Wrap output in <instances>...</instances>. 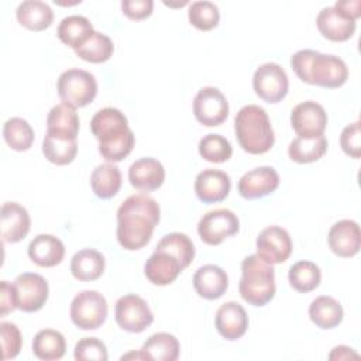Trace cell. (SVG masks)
Listing matches in <instances>:
<instances>
[{
    "instance_id": "17",
    "label": "cell",
    "mask_w": 361,
    "mask_h": 361,
    "mask_svg": "<svg viewBox=\"0 0 361 361\" xmlns=\"http://www.w3.org/2000/svg\"><path fill=\"white\" fill-rule=\"evenodd\" d=\"M327 243L330 250L337 257H354L361 247V233L358 223L348 219L336 221L329 230Z\"/></svg>"
},
{
    "instance_id": "31",
    "label": "cell",
    "mask_w": 361,
    "mask_h": 361,
    "mask_svg": "<svg viewBox=\"0 0 361 361\" xmlns=\"http://www.w3.org/2000/svg\"><path fill=\"white\" fill-rule=\"evenodd\" d=\"M66 341L61 331L54 329L39 330L32 340V353L44 361L59 360L65 355Z\"/></svg>"
},
{
    "instance_id": "40",
    "label": "cell",
    "mask_w": 361,
    "mask_h": 361,
    "mask_svg": "<svg viewBox=\"0 0 361 361\" xmlns=\"http://www.w3.org/2000/svg\"><path fill=\"white\" fill-rule=\"evenodd\" d=\"M189 23L200 30V31H210L217 27L220 21L219 7L212 1H193L188 10Z\"/></svg>"
},
{
    "instance_id": "47",
    "label": "cell",
    "mask_w": 361,
    "mask_h": 361,
    "mask_svg": "<svg viewBox=\"0 0 361 361\" xmlns=\"http://www.w3.org/2000/svg\"><path fill=\"white\" fill-rule=\"evenodd\" d=\"M348 358H358V354L353 351V348L347 345H337L329 354V360H348Z\"/></svg>"
},
{
    "instance_id": "5",
    "label": "cell",
    "mask_w": 361,
    "mask_h": 361,
    "mask_svg": "<svg viewBox=\"0 0 361 361\" xmlns=\"http://www.w3.org/2000/svg\"><path fill=\"white\" fill-rule=\"evenodd\" d=\"M241 298L257 307L265 306L275 296V271L257 254L248 255L241 262V279L238 283Z\"/></svg>"
},
{
    "instance_id": "3",
    "label": "cell",
    "mask_w": 361,
    "mask_h": 361,
    "mask_svg": "<svg viewBox=\"0 0 361 361\" xmlns=\"http://www.w3.org/2000/svg\"><path fill=\"white\" fill-rule=\"evenodd\" d=\"M290 66L302 82L327 89H337L348 79V68L341 58L313 49L295 52Z\"/></svg>"
},
{
    "instance_id": "23",
    "label": "cell",
    "mask_w": 361,
    "mask_h": 361,
    "mask_svg": "<svg viewBox=\"0 0 361 361\" xmlns=\"http://www.w3.org/2000/svg\"><path fill=\"white\" fill-rule=\"evenodd\" d=\"M183 271L182 264L173 255L165 251H154L144 265V274L147 279L158 286L172 283Z\"/></svg>"
},
{
    "instance_id": "37",
    "label": "cell",
    "mask_w": 361,
    "mask_h": 361,
    "mask_svg": "<svg viewBox=\"0 0 361 361\" xmlns=\"http://www.w3.org/2000/svg\"><path fill=\"white\" fill-rule=\"evenodd\" d=\"M114 52V45L110 37L106 34L94 31L90 38L78 49H75V54L90 63H102L111 58Z\"/></svg>"
},
{
    "instance_id": "16",
    "label": "cell",
    "mask_w": 361,
    "mask_h": 361,
    "mask_svg": "<svg viewBox=\"0 0 361 361\" xmlns=\"http://www.w3.org/2000/svg\"><path fill=\"white\" fill-rule=\"evenodd\" d=\"M279 186V175L272 166H258L245 172L238 183L237 190L244 199L264 197L276 190Z\"/></svg>"
},
{
    "instance_id": "36",
    "label": "cell",
    "mask_w": 361,
    "mask_h": 361,
    "mask_svg": "<svg viewBox=\"0 0 361 361\" xmlns=\"http://www.w3.org/2000/svg\"><path fill=\"white\" fill-rule=\"evenodd\" d=\"M3 137L11 149L21 152L31 148L34 142V130L27 120L11 117L3 126Z\"/></svg>"
},
{
    "instance_id": "39",
    "label": "cell",
    "mask_w": 361,
    "mask_h": 361,
    "mask_svg": "<svg viewBox=\"0 0 361 361\" xmlns=\"http://www.w3.org/2000/svg\"><path fill=\"white\" fill-rule=\"evenodd\" d=\"M199 154L203 159L213 162V164H221L231 158L233 155V147L228 142L227 138H224L220 134H207L199 141Z\"/></svg>"
},
{
    "instance_id": "38",
    "label": "cell",
    "mask_w": 361,
    "mask_h": 361,
    "mask_svg": "<svg viewBox=\"0 0 361 361\" xmlns=\"http://www.w3.org/2000/svg\"><path fill=\"white\" fill-rule=\"evenodd\" d=\"M157 251H165L179 259L183 269L190 265L195 258V245L192 240L183 233H169L164 235L157 247Z\"/></svg>"
},
{
    "instance_id": "9",
    "label": "cell",
    "mask_w": 361,
    "mask_h": 361,
    "mask_svg": "<svg viewBox=\"0 0 361 361\" xmlns=\"http://www.w3.org/2000/svg\"><path fill=\"white\" fill-rule=\"evenodd\" d=\"M240 220L237 214L228 209L210 210L202 216L197 223V234L207 245H219L226 238L237 234Z\"/></svg>"
},
{
    "instance_id": "6",
    "label": "cell",
    "mask_w": 361,
    "mask_h": 361,
    "mask_svg": "<svg viewBox=\"0 0 361 361\" xmlns=\"http://www.w3.org/2000/svg\"><path fill=\"white\" fill-rule=\"evenodd\" d=\"M56 90L62 103L75 109L85 107L94 100L97 94V82L90 72L72 68L59 75Z\"/></svg>"
},
{
    "instance_id": "13",
    "label": "cell",
    "mask_w": 361,
    "mask_h": 361,
    "mask_svg": "<svg viewBox=\"0 0 361 361\" xmlns=\"http://www.w3.org/2000/svg\"><path fill=\"white\" fill-rule=\"evenodd\" d=\"M290 124L298 137L312 138L324 134L327 113L322 104L306 100L296 104L290 113Z\"/></svg>"
},
{
    "instance_id": "44",
    "label": "cell",
    "mask_w": 361,
    "mask_h": 361,
    "mask_svg": "<svg viewBox=\"0 0 361 361\" xmlns=\"http://www.w3.org/2000/svg\"><path fill=\"white\" fill-rule=\"evenodd\" d=\"M154 1L152 0H123L121 10L126 17L134 21L144 20L152 14Z\"/></svg>"
},
{
    "instance_id": "30",
    "label": "cell",
    "mask_w": 361,
    "mask_h": 361,
    "mask_svg": "<svg viewBox=\"0 0 361 361\" xmlns=\"http://www.w3.org/2000/svg\"><path fill=\"white\" fill-rule=\"evenodd\" d=\"M90 186L93 193L100 199L116 196L121 188V172L110 162L97 165L90 175Z\"/></svg>"
},
{
    "instance_id": "45",
    "label": "cell",
    "mask_w": 361,
    "mask_h": 361,
    "mask_svg": "<svg viewBox=\"0 0 361 361\" xmlns=\"http://www.w3.org/2000/svg\"><path fill=\"white\" fill-rule=\"evenodd\" d=\"M14 309H17L14 286L7 281H1L0 282V314L6 316Z\"/></svg>"
},
{
    "instance_id": "7",
    "label": "cell",
    "mask_w": 361,
    "mask_h": 361,
    "mask_svg": "<svg viewBox=\"0 0 361 361\" xmlns=\"http://www.w3.org/2000/svg\"><path fill=\"white\" fill-rule=\"evenodd\" d=\"M107 300L97 290H82L71 302L72 323L80 330H96L107 319Z\"/></svg>"
},
{
    "instance_id": "24",
    "label": "cell",
    "mask_w": 361,
    "mask_h": 361,
    "mask_svg": "<svg viewBox=\"0 0 361 361\" xmlns=\"http://www.w3.org/2000/svg\"><path fill=\"white\" fill-rule=\"evenodd\" d=\"M30 259L39 267H55L65 257L63 243L52 234H39L28 245Z\"/></svg>"
},
{
    "instance_id": "19",
    "label": "cell",
    "mask_w": 361,
    "mask_h": 361,
    "mask_svg": "<svg viewBox=\"0 0 361 361\" xmlns=\"http://www.w3.org/2000/svg\"><path fill=\"white\" fill-rule=\"evenodd\" d=\"M214 324L223 338L234 341L245 334L248 329V316L240 303L231 300L223 303L217 309Z\"/></svg>"
},
{
    "instance_id": "12",
    "label": "cell",
    "mask_w": 361,
    "mask_h": 361,
    "mask_svg": "<svg viewBox=\"0 0 361 361\" xmlns=\"http://www.w3.org/2000/svg\"><path fill=\"white\" fill-rule=\"evenodd\" d=\"M193 114L203 126H220L228 116V102L217 87H202L193 99Z\"/></svg>"
},
{
    "instance_id": "1",
    "label": "cell",
    "mask_w": 361,
    "mask_h": 361,
    "mask_svg": "<svg viewBox=\"0 0 361 361\" xmlns=\"http://www.w3.org/2000/svg\"><path fill=\"white\" fill-rule=\"evenodd\" d=\"M161 209L157 200L148 195L128 196L117 210V241L128 251L145 247L159 223Z\"/></svg>"
},
{
    "instance_id": "25",
    "label": "cell",
    "mask_w": 361,
    "mask_h": 361,
    "mask_svg": "<svg viewBox=\"0 0 361 361\" xmlns=\"http://www.w3.org/2000/svg\"><path fill=\"white\" fill-rule=\"evenodd\" d=\"M78 133L79 117L75 107L66 103H59L49 110L47 116V134L76 140Z\"/></svg>"
},
{
    "instance_id": "41",
    "label": "cell",
    "mask_w": 361,
    "mask_h": 361,
    "mask_svg": "<svg viewBox=\"0 0 361 361\" xmlns=\"http://www.w3.org/2000/svg\"><path fill=\"white\" fill-rule=\"evenodd\" d=\"M73 357L78 361H106L109 358L104 343L96 337L80 338L75 345Z\"/></svg>"
},
{
    "instance_id": "14",
    "label": "cell",
    "mask_w": 361,
    "mask_h": 361,
    "mask_svg": "<svg viewBox=\"0 0 361 361\" xmlns=\"http://www.w3.org/2000/svg\"><path fill=\"white\" fill-rule=\"evenodd\" d=\"M257 255L268 264H282L292 254L289 233L279 226L265 227L257 237Z\"/></svg>"
},
{
    "instance_id": "35",
    "label": "cell",
    "mask_w": 361,
    "mask_h": 361,
    "mask_svg": "<svg viewBox=\"0 0 361 361\" xmlns=\"http://www.w3.org/2000/svg\"><path fill=\"white\" fill-rule=\"evenodd\" d=\"M288 279L296 292L307 293L320 285L322 272L320 268L312 261H298L289 268Z\"/></svg>"
},
{
    "instance_id": "15",
    "label": "cell",
    "mask_w": 361,
    "mask_h": 361,
    "mask_svg": "<svg viewBox=\"0 0 361 361\" xmlns=\"http://www.w3.org/2000/svg\"><path fill=\"white\" fill-rule=\"evenodd\" d=\"M355 18L336 6L324 7L316 17V25L320 34L334 42L350 39L355 31Z\"/></svg>"
},
{
    "instance_id": "28",
    "label": "cell",
    "mask_w": 361,
    "mask_h": 361,
    "mask_svg": "<svg viewBox=\"0 0 361 361\" xmlns=\"http://www.w3.org/2000/svg\"><path fill=\"white\" fill-rule=\"evenodd\" d=\"M343 306L331 296H317L309 306L310 320L323 330L337 327L343 322Z\"/></svg>"
},
{
    "instance_id": "2",
    "label": "cell",
    "mask_w": 361,
    "mask_h": 361,
    "mask_svg": "<svg viewBox=\"0 0 361 361\" xmlns=\"http://www.w3.org/2000/svg\"><path fill=\"white\" fill-rule=\"evenodd\" d=\"M90 131L99 141V152L109 162L123 161L134 148L135 137L127 117L118 109L104 107L90 120Z\"/></svg>"
},
{
    "instance_id": "34",
    "label": "cell",
    "mask_w": 361,
    "mask_h": 361,
    "mask_svg": "<svg viewBox=\"0 0 361 361\" xmlns=\"http://www.w3.org/2000/svg\"><path fill=\"white\" fill-rule=\"evenodd\" d=\"M42 154L55 165H68L76 158L78 142L75 138L45 134L42 140Z\"/></svg>"
},
{
    "instance_id": "48",
    "label": "cell",
    "mask_w": 361,
    "mask_h": 361,
    "mask_svg": "<svg viewBox=\"0 0 361 361\" xmlns=\"http://www.w3.org/2000/svg\"><path fill=\"white\" fill-rule=\"evenodd\" d=\"M130 358H135V360H145V355H144V353L140 350L138 353H128V354H126V355H123L121 357V360H130Z\"/></svg>"
},
{
    "instance_id": "20",
    "label": "cell",
    "mask_w": 361,
    "mask_h": 361,
    "mask_svg": "<svg viewBox=\"0 0 361 361\" xmlns=\"http://www.w3.org/2000/svg\"><path fill=\"white\" fill-rule=\"evenodd\" d=\"M3 243H18L30 231L31 219L25 207L16 202H6L0 214Z\"/></svg>"
},
{
    "instance_id": "32",
    "label": "cell",
    "mask_w": 361,
    "mask_h": 361,
    "mask_svg": "<svg viewBox=\"0 0 361 361\" xmlns=\"http://www.w3.org/2000/svg\"><path fill=\"white\" fill-rule=\"evenodd\" d=\"M141 351L145 355V360L157 361H175L179 357L180 345L178 338L173 334L161 331L152 334L142 345Z\"/></svg>"
},
{
    "instance_id": "27",
    "label": "cell",
    "mask_w": 361,
    "mask_h": 361,
    "mask_svg": "<svg viewBox=\"0 0 361 361\" xmlns=\"http://www.w3.org/2000/svg\"><path fill=\"white\" fill-rule=\"evenodd\" d=\"M17 21L31 30V31H44L54 21L52 8L39 0H25L18 4L16 10Z\"/></svg>"
},
{
    "instance_id": "21",
    "label": "cell",
    "mask_w": 361,
    "mask_h": 361,
    "mask_svg": "<svg viewBox=\"0 0 361 361\" xmlns=\"http://www.w3.org/2000/svg\"><path fill=\"white\" fill-rule=\"evenodd\" d=\"M128 180L141 192L157 190L165 180L164 165L155 158H140L128 168Z\"/></svg>"
},
{
    "instance_id": "29",
    "label": "cell",
    "mask_w": 361,
    "mask_h": 361,
    "mask_svg": "<svg viewBox=\"0 0 361 361\" xmlns=\"http://www.w3.org/2000/svg\"><path fill=\"white\" fill-rule=\"evenodd\" d=\"M93 32L94 30L92 23L85 16H79V14H72L62 18L56 30L58 38L65 45L73 49H78L79 47H82Z\"/></svg>"
},
{
    "instance_id": "18",
    "label": "cell",
    "mask_w": 361,
    "mask_h": 361,
    "mask_svg": "<svg viewBox=\"0 0 361 361\" xmlns=\"http://www.w3.org/2000/svg\"><path fill=\"white\" fill-rule=\"evenodd\" d=\"M231 188L230 176L220 169H203L195 179V192L200 202L212 204L224 200Z\"/></svg>"
},
{
    "instance_id": "46",
    "label": "cell",
    "mask_w": 361,
    "mask_h": 361,
    "mask_svg": "<svg viewBox=\"0 0 361 361\" xmlns=\"http://www.w3.org/2000/svg\"><path fill=\"white\" fill-rule=\"evenodd\" d=\"M336 7H338L340 10L345 11L347 14H350L351 17H354L355 20L360 18L361 16V11H360V0H343V1H336L334 4Z\"/></svg>"
},
{
    "instance_id": "4",
    "label": "cell",
    "mask_w": 361,
    "mask_h": 361,
    "mask_svg": "<svg viewBox=\"0 0 361 361\" xmlns=\"http://www.w3.org/2000/svg\"><path fill=\"white\" fill-rule=\"evenodd\" d=\"M234 131L240 147L252 155L268 152L275 142L268 114L257 104H248L238 110L234 118Z\"/></svg>"
},
{
    "instance_id": "22",
    "label": "cell",
    "mask_w": 361,
    "mask_h": 361,
    "mask_svg": "<svg viewBox=\"0 0 361 361\" xmlns=\"http://www.w3.org/2000/svg\"><path fill=\"white\" fill-rule=\"evenodd\" d=\"M192 282L196 293L207 300L221 298L228 288V276L226 271L213 264L200 267L195 272Z\"/></svg>"
},
{
    "instance_id": "43",
    "label": "cell",
    "mask_w": 361,
    "mask_h": 361,
    "mask_svg": "<svg viewBox=\"0 0 361 361\" xmlns=\"http://www.w3.org/2000/svg\"><path fill=\"white\" fill-rule=\"evenodd\" d=\"M341 149L351 158L358 159L361 155V130L360 121H354L345 126L340 135Z\"/></svg>"
},
{
    "instance_id": "11",
    "label": "cell",
    "mask_w": 361,
    "mask_h": 361,
    "mask_svg": "<svg viewBox=\"0 0 361 361\" xmlns=\"http://www.w3.org/2000/svg\"><path fill=\"white\" fill-rule=\"evenodd\" d=\"M13 286L16 292L17 309L23 312H38L48 300V282L39 274L23 272L14 279Z\"/></svg>"
},
{
    "instance_id": "42",
    "label": "cell",
    "mask_w": 361,
    "mask_h": 361,
    "mask_svg": "<svg viewBox=\"0 0 361 361\" xmlns=\"http://www.w3.org/2000/svg\"><path fill=\"white\" fill-rule=\"evenodd\" d=\"M0 334H1L3 360L16 358L23 345V337L18 327L11 322H1Z\"/></svg>"
},
{
    "instance_id": "26",
    "label": "cell",
    "mask_w": 361,
    "mask_h": 361,
    "mask_svg": "<svg viewBox=\"0 0 361 361\" xmlns=\"http://www.w3.org/2000/svg\"><path fill=\"white\" fill-rule=\"evenodd\" d=\"M106 261L102 252L93 248H83L71 259V272L73 278L82 282L96 281L104 272Z\"/></svg>"
},
{
    "instance_id": "10",
    "label": "cell",
    "mask_w": 361,
    "mask_h": 361,
    "mask_svg": "<svg viewBox=\"0 0 361 361\" xmlns=\"http://www.w3.org/2000/svg\"><path fill=\"white\" fill-rule=\"evenodd\" d=\"M255 94L267 103L281 102L289 89L288 75L283 68L274 62L259 65L252 76Z\"/></svg>"
},
{
    "instance_id": "8",
    "label": "cell",
    "mask_w": 361,
    "mask_h": 361,
    "mask_svg": "<svg viewBox=\"0 0 361 361\" xmlns=\"http://www.w3.org/2000/svg\"><path fill=\"white\" fill-rule=\"evenodd\" d=\"M114 319L121 330L141 333L154 322V314L148 303L138 295L128 293L117 299Z\"/></svg>"
},
{
    "instance_id": "33",
    "label": "cell",
    "mask_w": 361,
    "mask_h": 361,
    "mask_svg": "<svg viewBox=\"0 0 361 361\" xmlns=\"http://www.w3.org/2000/svg\"><path fill=\"white\" fill-rule=\"evenodd\" d=\"M327 151V140L320 137H296L288 147L289 158L298 164H310L319 161Z\"/></svg>"
}]
</instances>
